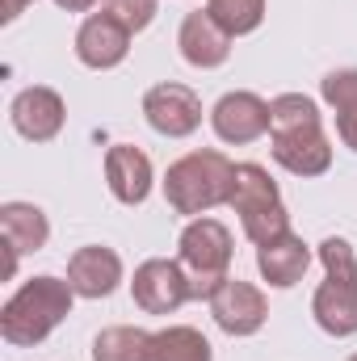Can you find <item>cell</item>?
Returning a JSON list of instances; mask_svg holds the SVG:
<instances>
[{
  "instance_id": "obj_20",
  "label": "cell",
  "mask_w": 357,
  "mask_h": 361,
  "mask_svg": "<svg viewBox=\"0 0 357 361\" xmlns=\"http://www.w3.org/2000/svg\"><path fill=\"white\" fill-rule=\"evenodd\" d=\"M152 361H214L210 353V341L189 328V324H173V328H160L156 332V353Z\"/></svg>"
},
{
  "instance_id": "obj_8",
  "label": "cell",
  "mask_w": 357,
  "mask_h": 361,
  "mask_svg": "<svg viewBox=\"0 0 357 361\" xmlns=\"http://www.w3.org/2000/svg\"><path fill=\"white\" fill-rule=\"evenodd\" d=\"M131 294H135V307H143L147 315H173L181 302H189V277L181 269V261L169 257H152L135 269L131 281Z\"/></svg>"
},
{
  "instance_id": "obj_19",
  "label": "cell",
  "mask_w": 357,
  "mask_h": 361,
  "mask_svg": "<svg viewBox=\"0 0 357 361\" xmlns=\"http://www.w3.org/2000/svg\"><path fill=\"white\" fill-rule=\"evenodd\" d=\"M152 353H156V332L135 324L105 328L92 341V361H152Z\"/></svg>"
},
{
  "instance_id": "obj_22",
  "label": "cell",
  "mask_w": 357,
  "mask_h": 361,
  "mask_svg": "<svg viewBox=\"0 0 357 361\" xmlns=\"http://www.w3.org/2000/svg\"><path fill=\"white\" fill-rule=\"evenodd\" d=\"M156 8H160V0H105V13H114L131 34L147 30L156 21Z\"/></svg>"
},
{
  "instance_id": "obj_1",
  "label": "cell",
  "mask_w": 357,
  "mask_h": 361,
  "mask_svg": "<svg viewBox=\"0 0 357 361\" xmlns=\"http://www.w3.org/2000/svg\"><path fill=\"white\" fill-rule=\"evenodd\" d=\"M269 152L294 177H324L332 169V139L324 135L320 105L303 92H282L269 101Z\"/></svg>"
},
{
  "instance_id": "obj_13",
  "label": "cell",
  "mask_w": 357,
  "mask_h": 361,
  "mask_svg": "<svg viewBox=\"0 0 357 361\" xmlns=\"http://www.w3.org/2000/svg\"><path fill=\"white\" fill-rule=\"evenodd\" d=\"M131 51V30L114 13H89L85 25L76 30V59L92 72H109L126 59Z\"/></svg>"
},
{
  "instance_id": "obj_11",
  "label": "cell",
  "mask_w": 357,
  "mask_h": 361,
  "mask_svg": "<svg viewBox=\"0 0 357 361\" xmlns=\"http://www.w3.org/2000/svg\"><path fill=\"white\" fill-rule=\"evenodd\" d=\"M8 122H13V130H17L21 139H30V143H51V139L63 130V122H68V105H63V97L55 89L30 85V89H21L13 97Z\"/></svg>"
},
{
  "instance_id": "obj_12",
  "label": "cell",
  "mask_w": 357,
  "mask_h": 361,
  "mask_svg": "<svg viewBox=\"0 0 357 361\" xmlns=\"http://www.w3.org/2000/svg\"><path fill=\"white\" fill-rule=\"evenodd\" d=\"M0 235H4V273L13 277L21 257L47 248L51 223L34 202H4L0 206Z\"/></svg>"
},
{
  "instance_id": "obj_21",
  "label": "cell",
  "mask_w": 357,
  "mask_h": 361,
  "mask_svg": "<svg viewBox=\"0 0 357 361\" xmlns=\"http://www.w3.org/2000/svg\"><path fill=\"white\" fill-rule=\"evenodd\" d=\"M206 8L231 38L253 34L265 21V0H206Z\"/></svg>"
},
{
  "instance_id": "obj_2",
  "label": "cell",
  "mask_w": 357,
  "mask_h": 361,
  "mask_svg": "<svg viewBox=\"0 0 357 361\" xmlns=\"http://www.w3.org/2000/svg\"><path fill=\"white\" fill-rule=\"evenodd\" d=\"M76 290L68 277H51L38 273L30 281H21V290L0 307V336L13 349H34L42 345L68 315H72Z\"/></svg>"
},
{
  "instance_id": "obj_25",
  "label": "cell",
  "mask_w": 357,
  "mask_h": 361,
  "mask_svg": "<svg viewBox=\"0 0 357 361\" xmlns=\"http://www.w3.org/2000/svg\"><path fill=\"white\" fill-rule=\"evenodd\" d=\"M349 361H357V353H353V357H349Z\"/></svg>"
},
{
  "instance_id": "obj_24",
  "label": "cell",
  "mask_w": 357,
  "mask_h": 361,
  "mask_svg": "<svg viewBox=\"0 0 357 361\" xmlns=\"http://www.w3.org/2000/svg\"><path fill=\"white\" fill-rule=\"evenodd\" d=\"M25 4H30V0H4V21H17V17L25 13Z\"/></svg>"
},
{
  "instance_id": "obj_18",
  "label": "cell",
  "mask_w": 357,
  "mask_h": 361,
  "mask_svg": "<svg viewBox=\"0 0 357 361\" xmlns=\"http://www.w3.org/2000/svg\"><path fill=\"white\" fill-rule=\"evenodd\" d=\"M320 97H324V105L337 114V135H341V143L357 152V68L328 72V76L320 80Z\"/></svg>"
},
{
  "instance_id": "obj_7",
  "label": "cell",
  "mask_w": 357,
  "mask_h": 361,
  "mask_svg": "<svg viewBox=\"0 0 357 361\" xmlns=\"http://www.w3.org/2000/svg\"><path fill=\"white\" fill-rule=\"evenodd\" d=\"M143 118L156 135L164 139H185L202 126V97L189 89V85H177V80H164V85H152L143 92Z\"/></svg>"
},
{
  "instance_id": "obj_9",
  "label": "cell",
  "mask_w": 357,
  "mask_h": 361,
  "mask_svg": "<svg viewBox=\"0 0 357 361\" xmlns=\"http://www.w3.org/2000/svg\"><path fill=\"white\" fill-rule=\"evenodd\" d=\"M210 126H214L219 143H231V147L257 143L261 135H269V101L248 89L223 92L210 109Z\"/></svg>"
},
{
  "instance_id": "obj_6",
  "label": "cell",
  "mask_w": 357,
  "mask_h": 361,
  "mask_svg": "<svg viewBox=\"0 0 357 361\" xmlns=\"http://www.w3.org/2000/svg\"><path fill=\"white\" fill-rule=\"evenodd\" d=\"M227 206L240 214L244 235H248L257 248L290 231L286 202H282L273 177H269V169H261V164H236V189H231V202H227Z\"/></svg>"
},
{
  "instance_id": "obj_17",
  "label": "cell",
  "mask_w": 357,
  "mask_h": 361,
  "mask_svg": "<svg viewBox=\"0 0 357 361\" xmlns=\"http://www.w3.org/2000/svg\"><path fill=\"white\" fill-rule=\"evenodd\" d=\"M307 265H311V248L294 231H286V235H277V240H269V244L257 248V269H261V277H265L273 290L298 286Z\"/></svg>"
},
{
  "instance_id": "obj_5",
  "label": "cell",
  "mask_w": 357,
  "mask_h": 361,
  "mask_svg": "<svg viewBox=\"0 0 357 361\" xmlns=\"http://www.w3.org/2000/svg\"><path fill=\"white\" fill-rule=\"evenodd\" d=\"M231 257H236V244H231V231L219 223V219H189V227L181 231L177 244V261L185 277H189V294L193 298H214V290L227 281L231 269Z\"/></svg>"
},
{
  "instance_id": "obj_14",
  "label": "cell",
  "mask_w": 357,
  "mask_h": 361,
  "mask_svg": "<svg viewBox=\"0 0 357 361\" xmlns=\"http://www.w3.org/2000/svg\"><path fill=\"white\" fill-rule=\"evenodd\" d=\"M177 47H181V59H185L189 68L210 72V68H223V63H227V55H231V34L210 17V8H193V13H185V21H181Z\"/></svg>"
},
{
  "instance_id": "obj_16",
  "label": "cell",
  "mask_w": 357,
  "mask_h": 361,
  "mask_svg": "<svg viewBox=\"0 0 357 361\" xmlns=\"http://www.w3.org/2000/svg\"><path fill=\"white\" fill-rule=\"evenodd\" d=\"M152 160L139 152V147H131V143H114L109 152H105V185H109V193L122 202V206H143L147 202V193H152Z\"/></svg>"
},
{
  "instance_id": "obj_23",
  "label": "cell",
  "mask_w": 357,
  "mask_h": 361,
  "mask_svg": "<svg viewBox=\"0 0 357 361\" xmlns=\"http://www.w3.org/2000/svg\"><path fill=\"white\" fill-rule=\"evenodd\" d=\"M55 4H59L63 13H89V8L97 4V0H55Z\"/></svg>"
},
{
  "instance_id": "obj_4",
  "label": "cell",
  "mask_w": 357,
  "mask_h": 361,
  "mask_svg": "<svg viewBox=\"0 0 357 361\" xmlns=\"http://www.w3.org/2000/svg\"><path fill=\"white\" fill-rule=\"evenodd\" d=\"M324 281L311 298V315L328 336H353L357 332V252L349 240L328 235L320 244Z\"/></svg>"
},
{
  "instance_id": "obj_10",
  "label": "cell",
  "mask_w": 357,
  "mask_h": 361,
  "mask_svg": "<svg viewBox=\"0 0 357 361\" xmlns=\"http://www.w3.org/2000/svg\"><path fill=\"white\" fill-rule=\"evenodd\" d=\"M210 315L227 336H257L269 319V298L253 281L227 277L210 298Z\"/></svg>"
},
{
  "instance_id": "obj_3",
  "label": "cell",
  "mask_w": 357,
  "mask_h": 361,
  "mask_svg": "<svg viewBox=\"0 0 357 361\" xmlns=\"http://www.w3.org/2000/svg\"><path fill=\"white\" fill-rule=\"evenodd\" d=\"M231 189H236V164L206 147V152H189L181 156L177 164H169L164 173V197L177 214H189V219H202L206 210L231 202Z\"/></svg>"
},
{
  "instance_id": "obj_15",
  "label": "cell",
  "mask_w": 357,
  "mask_h": 361,
  "mask_svg": "<svg viewBox=\"0 0 357 361\" xmlns=\"http://www.w3.org/2000/svg\"><path fill=\"white\" fill-rule=\"evenodd\" d=\"M68 281H72L76 298H109L122 286V257L105 244L76 248L68 261Z\"/></svg>"
}]
</instances>
